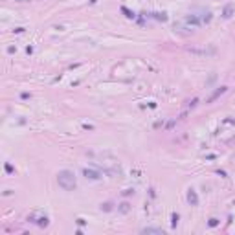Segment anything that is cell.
<instances>
[{
	"mask_svg": "<svg viewBox=\"0 0 235 235\" xmlns=\"http://www.w3.org/2000/svg\"><path fill=\"white\" fill-rule=\"evenodd\" d=\"M57 184H59V188H63L64 191H74L77 188V180H75L74 171H70V169L59 171L57 173Z\"/></svg>",
	"mask_w": 235,
	"mask_h": 235,
	"instance_id": "1",
	"label": "cell"
},
{
	"mask_svg": "<svg viewBox=\"0 0 235 235\" xmlns=\"http://www.w3.org/2000/svg\"><path fill=\"white\" fill-rule=\"evenodd\" d=\"M83 176L86 178V180H99V178L103 176L99 171H96V169H90V167H85L83 169Z\"/></svg>",
	"mask_w": 235,
	"mask_h": 235,
	"instance_id": "2",
	"label": "cell"
},
{
	"mask_svg": "<svg viewBox=\"0 0 235 235\" xmlns=\"http://www.w3.org/2000/svg\"><path fill=\"white\" fill-rule=\"evenodd\" d=\"M184 22L185 24H188V26H193V28H198L200 24H202V20H200L197 15H193V13H191V15H185V18H184Z\"/></svg>",
	"mask_w": 235,
	"mask_h": 235,
	"instance_id": "3",
	"label": "cell"
},
{
	"mask_svg": "<svg viewBox=\"0 0 235 235\" xmlns=\"http://www.w3.org/2000/svg\"><path fill=\"white\" fill-rule=\"evenodd\" d=\"M188 202H189V206H198V195H197V191L193 189V188H189L188 189Z\"/></svg>",
	"mask_w": 235,
	"mask_h": 235,
	"instance_id": "4",
	"label": "cell"
},
{
	"mask_svg": "<svg viewBox=\"0 0 235 235\" xmlns=\"http://www.w3.org/2000/svg\"><path fill=\"white\" fill-rule=\"evenodd\" d=\"M226 90H228V86H219L217 90H215V92H213V94L210 96V98H208V101H206V103H213V101H215L217 98H220V96H222Z\"/></svg>",
	"mask_w": 235,
	"mask_h": 235,
	"instance_id": "5",
	"label": "cell"
},
{
	"mask_svg": "<svg viewBox=\"0 0 235 235\" xmlns=\"http://www.w3.org/2000/svg\"><path fill=\"white\" fill-rule=\"evenodd\" d=\"M233 15H235V6L233 4H226L224 9H222V17L224 18H231Z\"/></svg>",
	"mask_w": 235,
	"mask_h": 235,
	"instance_id": "6",
	"label": "cell"
},
{
	"mask_svg": "<svg viewBox=\"0 0 235 235\" xmlns=\"http://www.w3.org/2000/svg\"><path fill=\"white\" fill-rule=\"evenodd\" d=\"M142 233H145V235H164V230L162 228H143L142 230Z\"/></svg>",
	"mask_w": 235,
	"mask_h": 235,
	"instance_id": "7",
	"label": "cell"
},
{
	"mask_svg": "<svg viewBox=\"0 0 235 235\" xmlns=\"http://www.w3.org/2000/svg\"><path fill=\"white\" fill-rule=\"evenodd\" d=\"M130 210H132V206H130L127 200H125V202H121V204H118V213H121V215H127Z\"/></svg>",
	"mask_w": 235,
	"mask_h": 235,
	"instance_id": "8",
	"label": "cell"
},
{
	"mask_svg": "<svg viewBox=\"0 0 235 235\" xmlns=\"http://www.w3.org/2000/svg\"><path fill=\"white\" fill-rule=\"evenodd\" d=\"M121 13H123V15H125L129 20H134V18H136V13H134V11H130L129 8H125V6H121Z\"/></svg>",
	"mask_w": 235,
	"mask_h": 235,
	"instance_id": "9",
	"label": "cell"
},
{
	"mask_svg": "<svg viewBox=\"0 0 235 235\" xmlns=\"http://www.w3.org/2000/svg\"><path fill=\"white\" fill-rule=\"evenodd\" d=\"M35 224H37L39 228H46L48 224H50V220H48V217L44 215V217H39V219L35 220Z\"/></svg>",
	"mask_w": 235,
	"mask_h": 235,
	"instance_id": "10",
	"label": "cell"
},
{
	"mask_svg": "<svg viewBox=\"0 0 235 235\" xmlns=\"http://www.w3.org/2000/svg\"><path fill=\"white\" fill-rule=\"evenodd\" d=\"M153 17L156 18V20H160V22H167V13H153Z\"/></svg>",
	"mask_w": 235,
	"mask_h": 235,
	"instance_id": "11",
	"label": "cell"
},
{
	"mask_svg": "<svg viewBox=\"0 0 235 235\" xmlns=\"http://www.w3.org/2000/svg\"><path fill=\"white\" fill-rule=\"evenodd\" d=\"M178 219H180V217H178V213H173V215H171V228H176Z\"/></svg>",
	"mask_w": 235,
	"mask_h": 235,
	"instance_id": "12",
	"label": "cell"
},
{
	"mask_svg": "<svg viewBox=\"0 0 235 235\" xmlns=\"http://www.w3.org/2000/svg\"><path fill=\"white\" fill-rule=\"evenodd\" d=\"M112 202H105V204H101V211H112Z\"/></svg>",
	"mask_w": 235,
	"mask_h": 235,
	"instance_id": "13",
	"label": "cell"
},
{
	"mask_svg": "<svg viewBox=\"0 0 235 235\" xmlns=\"http://www.w3.org/2000/svg\"><path fill=\"white\" fill-rule=\"evenodd\" d=\"M208 226H210V228H215V226H219V219H217V217H211V219L208 220Z\"/></svg>",
	"mask_w": 235,
	"mask_h": 235,
	"instance_id": "14",
	"label": "cell"
},
{
	"mask_svg": "<svg viewBox=\"0 0 235 235\" xmlns=\"http://www.w3.org/2000/svg\"><path fill=\"white\" fill-rule=\"evenodd\" d=\"M202 22H206V24H208V22H211V13H210V11L202 13Z\"/></svg>",
	"mask_w": 235,
	"mask_h": 235,
	"instance_id": "15",
	"label": "cell"
},
{
	"mask_svg": "<svg viewBox=\"0 0 235 235\" xmlns=\"http://www.w3.org/2000/svg\"><path fill=\"white\" fill-rule=\"evenodd\" d=\"M4 167H6V173H8V175H11V173L15 171V169H13V165H11V164H6Z\"/></svg>",
	"mask_w": 235,
	"mask_h": 235,
	"instance_id": "16",
	"label": "cell"
},
{
	"mask_svg": "<svg viewBox=\"0 0 235 235\" xmlns=\"http://www.w3.org/2000/svg\"><path fill=\"white\" fill-rule=\"evenodd\" d=\"M132 193H134V189H125L123 191V197H129V195H132Z\"/></svg>",
	"mask_w": 235,
	"mask_h": 235,
	"instance_id": "17",
	"label": "cell"
},
{
	"mask_svg": "<svg viewBox=\"0 0 235 235\" xmlns=\"http://www.w3.org/2000/svg\"><path fill=\"white\" fill-rule=\"evenodd\" d=\"M15 52H17L15 46H9V48H8V53H15Z\"/></svg>",
	"mask_w": 235,
	"mask_h": 235,
	"instance_id": "18",
	"label": "cell"
},
{
	"mask_svg": "<svg viewBox=\"0 0 235 235\" xmlns=\"http://www.w3.org/2000/svg\"><path fill=\"white\" fill-rule=\"evenodd\" d=\"M217 175H220L222 178H226V171H220V169H219V171H217Z\"/></svg>",
	"mask_w": 235,
	"mask_h": 235,
	"instance_id": "19",
	"label": "cell"
},
{
	"mask_svg": "<svg viewBox=\"0 0 235 235\" xmlns=\"http://www.w3.org/2000/svg\"><path fill=\"white\" fill-rule=\"evenodd\" d=\"M96 2H98V0H90V4H96Z\"/></svg>",
	"mask_w": 235,
	"mask_h": 235,
	"instance_id": "20",
	"label": "cell"
}]
</instances>
